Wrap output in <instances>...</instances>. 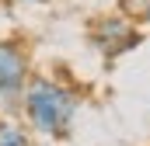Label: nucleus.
Masks as SVG:
<instances>
[{"label":"nucleus","mask_w":150,"mask_h":146,"mask_svg":"<svg viewBox=\"0 0 150 146\" xmlns=\"http://www.w3.org/2000/svg\"><path fill=\"white\" fill-rule=\"evenodd\" d=\"M80 91L74 84L52 77V73H32L21 105H18V118L32 129L38 143H67L77 129L80 118Z\"/></svg>","instance_id":"obj_1"},{"label":"nucleus","mask_w":150,"mask_h":146,"mask_svg":"<svg viewBox=\"0 0 150 146\" xmlns=\"http://www.w3.org/2000/svg\"><path fill=\"white\" fill-rule=\"evenodd\" d=\"M28 80H32V56L25 42L0 38V115H18Z\"/></svg>","instance_id":"obj_2"},{"label":"nucleus","mask_w":150,"mask_h":146,"mask_svg":"<svg viewBox=\"0 0 150 146\" xmlns=\"http://www.w3.org/2000/svg\"><path fill=\"white\" fill-rule=\"evenodd\" d=\"M91 42H94L105 56H119L126 45H133V28H129L126 18H105V21H98Z\"/></svg>","instance_id":"obj_3"},{"label":"nucleus","mask_w":150,"mask_h":146,"mask_svg":"<svg viewBox=\"0 0 150 146\" xmlns=\"http://www.w3.org/2000/svg\"><path fill=\"white\" fill-rule=\"evenodd\" d=\"M38 139L18 115H0V146H35Z\"/></svg>","instance_id":"obj_4"},{"label":"nucleus","mask_w":150,"mask_h":146,"mask_svg":"<svg viewBox=\"0 0 150 146\" xmlns=\"http://www.w3.org/2000/svg\"><path fill=\"white\" fill-rule=\"evenodd\" d=\"M18 4H45V0H18Z\"/></svg>","instance_id":"obj_5"},{"label":"nucleus","mask_w":150,"mask_h":146,"mask_svg":"<svg viewBox=\"0 0 150 146\" xmlns=\"http://www.w3.org/2000/svg\"><path fill=\"white\" fill-rule=\"evenodd\" d=\"M35 146H52V143H35Z\"/></svg>","instance_id":"obj_6"}]
</instances>
